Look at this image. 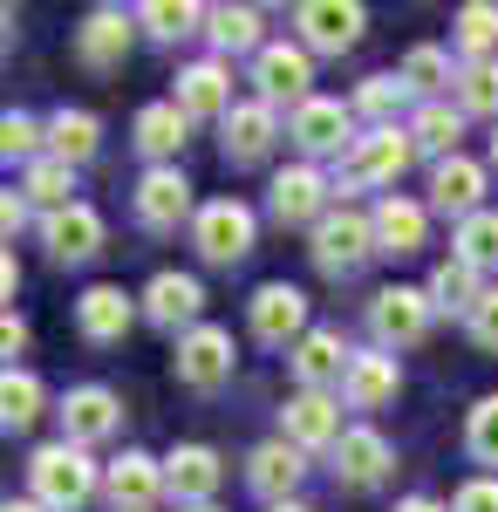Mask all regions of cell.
<instances>
[{
	"instance_id": "6da1fadb",
	"label": "cell",
	"mask_w": 498,
	"mask_h": 512,
	"mask_svg": "<svg viewBox=\"0 0 498 512\" xmlns=\"http://www.w3.org/2000/svg\"><path fill=\"white\" fill-rule=\"evenodd\" d=\"M28 485H35V499L48 512H76V506L96 499L103 472L89 465V451H82V444H41L35 458H28Z\"/></svg>"
},
{
	"instance_id": "7a4b0ae2",
	"label": "cell",
	"mask_w": 498,
	"mask_h": 512,
	"mask_svg": "<svg viewBox=\"0 0 498 512\" xmlns=\"http://www.w3.org/2000/svg\"><path fill=\"white\" fill-rule=\"evenodd\" d=\"M410 158H417V137H410V130H396V123H376V130H369V137L342 158L335 192H342V185H396V178L410 171Z\"/></svg>"
},
{
	"instance_id": "3957f363",
	"label": "cell",
	"mask_w": 498,
	"mask_h": 512,
	"mask_svg": "<svg viewBox=\"0 0 498 512\" xmlns=\"http://www.w3.org/2000/svg\"><path fill=\"white\" fill-rule=\"evenodd\" d=\"M314 267L321 274H355L369 253H376V219L369 212H355V205H335L321 226H314Z\"/></svg>"
},
{
	"instance_id": "277c9868",
	"label": "cell",
	"mask_w": 498,
	"mask_h": 512,
	"mask_svg": "<svg viewBox=\"0 0 498 512\" xmlns=\"http://www.w3.org/2000/svg\"><path fill=\"white\" fill-rule=\"evenodd\" d=\"M192 246L205 253V260H212V267H232V260H246V253H253V212H246L239 198H212V205H198Z\"/></svg>"
},
{
	"instance_id": "5b68a950",
	"label": "cell",
	"mask_w": 498,
	"mask_h": 512,
	"mask_svg": "<svg viewBox=\"0 0 498 512\" xmlns=\"http://www.w3.org/2000/svg\"><path fill=\"white\" fill-rule=\"evenodd\" d=\"M430 315H437L430 287H383V294L369 301V328H376L383 349H410V342H423V335H430Z\"/></svg>"
},
{
	"instance_id": "8992f818",
	"label": "cell",
	"mask_w": 498,
	"mask_h": 512,
	"mask_svg": "<svg viewBox=\"0 0 498 512\" xmlns=\"http://www.w3.org/2000/svg\"><path fill=\"white\" fill-rule=\"evenodd\" d=\"M253 82H260V103H273V110L294 103V110H301L307 96H314V89H307V82H314V62H307L301 41H267V48L253 55Z\"/></svg>"
},
{
	"instance_id": "52a82bcc",
	"label": "cell",
	"mask_w": 498,
	"mask_h": 512,
	"mask_svg": "<svg viewBox=\"0 0 498 512\" xmlns=\"http://www.w3.org/2000/svg\"><path fill=\"white\" fill-rule=\"evenodd\" d=\"M280 437L294 444V451H335L342 444V403L328 390H301L287 410H280Z\"/></svg>"
},
{
	"instance_id": "ba28073f",
	"label": "cell",
	"mask_w": 498,
	"mask_h": 512,
	"mask_svg": "<svg viewBox=\"0 0 498 512\" xmlns=\"http://www.w3.org/2000/svg\"><path fill=\"white\" fill-rule=\"evenodd\" d=\"M287 137L301 144L307 158H335V151H355L362 137H355V117H348L342 103H328V96H307L294 123H287Z\"/></svg>"
},
{
	"instance_id": "9c48e42d",
	"label": "cell",
	"mask_w": 498,
	"mask_h": 512,
	"mask_svg": "<svg viewBox=\"0 0 498 512\" xmlns=\"http://www.w3.org/2000/svg\"><path fill=\"white\" fill-rule=\"evenodd\" d=\"M171 369H178V383L185 390H219L232 376V335L226 328H192V335H178V355H171Z\"/></svg>"
},
{
	"instance_id": "30bf717a",
	"label": "cell",
	"mask_w": 498,
	"mask_h": 512,
	"mask_svg": "<svg viewBox=\"0 0 498 512\" xmlns=\"http://www.w3.org/2000/svg\"><path fill=\"white\" fill-rule=\"evenodd\" d=\"M287 362H294L301 390H335V383H348V369H355V355H348L342 328H307L301 342L287 349Z\"/></svg>"
},
{
	"instance_id": "8fae6325",
	"label": "cell",
	"mask_w": 498,
	"mask_h": 512,
	"mask_svg": "<svg viewBox=\"0 0 498 512\" xmlns=\"http://www.w3.org/2000/svg\"><path fill=\"white\" fill-rule=\"evenodd\" d=\"M253 335H260L267 349H294V342L307 335V294L301 287L267 280V287L253 294Z\"/></svg>"
},
{
	"instance_id": "7c38bea8",
	"label": "cell",
	"mask_w": 498,
	"mask_h": 512,
	"mask_svg": "<svg viewBox=\"0 0 498 512\" xmlns=\"http://www.w3.org/2000/svg\"><path fill=\"white\" fill-rule=\"evenodd\" d=\"M362 7L355 0H307L301 14H294V28H301V48H321V55H342L362 41Z\"/></svg>"
},
{
	"instance_id": "4fadbf2b",
	"label": "cell",
	"mask_w": 498,
	"mask_h": 512,
	"mask_svg": "<svg viewBox=\"0 0 498 512\" xmlns=\"http://www.w3.org/2000/svg\"><path fill=\"white\" fill-rule=\"evenodd\" d=\"M123 424V403H116L103 383H82V390H69L62 396V444H103V437Z\"/></svg>"
},
{
	"instance_id": "5bb4252c",
	"label": "cell",
	"mask_w": 498,
	"mask_h": 512,
	"mask_svg": "<svg viewBox=\"0 0 498 512\" xmlns=\"http://www.w3.org/2000/svg\"><path fill=\"white\" fill-rule=\"evenodd\" d=\"M273 219L280 226H321L328 219V178L314 164H287L273 178Z\"/></svg>"
},
{
	"instance_id": "9a60e30c",
	"label": "cell",
	"mask_w": 498,
	"mask_h": 512,
	"mask_svg": "<svg viewBox=\"0 0 498 512\" xmlns=\"http://www.w3.org/2000/svg\"><path fill=\"white\" fill-rule=\"evenodd\" d=\"M137 219H144L151 233H171L178 219H198V212H192V185H185V171H178V164L144 171V185H137Z\"/></svg>"
},
{
	"instance_id": "2e32d148",
	"label": "cell",
	"mask_w": 498,
	"mask_h": 512,
	"mask_svg": "<svg viewBox=\"0 0 498 512\" xmlns=\"http://www.w3.org/2000/svg\"><path fill=\"white\" fill-rule=\"evenodd\" d=\"M273 137H280V117H273V103H232V117L219 123V144H226V164H260L273 151Z\"/></svg>"
},
{
	"instance_id": "e0dca14e",
	"label": "cell",
	"mask_w": 498,
	"mask_h": 512,
	"mask_svg": "<svg viewBox=\"0 0 498 512\" xmlns=\"http://www.w3.org/2000/svg\"><path fill=\"white\" fill-rule=\"evenodd\" d=\"M164 485H171L185 506H212V492L226 485V465H219L212 444H178V451L164 458Z\"/></svg>"
},
{
	"instance_id": "ac0fdd59",
	"label": "cell",
	"mask_w": 498,
	"mask_h": 512,
	"mask_svg": "<svg viewBox=\"0 0 498 512\" xmlns=\"http://www.w3.org/2000/svg\"><path fill=\"white\" fill-rule=\"evenodd\" d=\"M430 205L437 212H451V219H471V212H485V164H471L458 151V158H444L437 171H430Z\"/></svg>"
},
{
	"instance_id": "d6986e66",
	"label": "cell",
	"mask_w": 498,
	"mask_h": 512,
	"mask_svg": "<svg viewBox=\"0 0 498 512\" xmlns=\"http://www.w3.org/2000/svg\"><path fill=\"white\" fill-rule=\"evenodd\" d=\"M41 246H48V260H62V267H82V260L103 246V219H96L89 205L48 212V219H41Z\"/></svg>"
},
{
	"instance_id": "ffe728a7",
	"label": "cell",
	"mask_w": 498,
	"mask_h": 512,
	"mask_svg": "<svg viewBox=\"0 0 498 512\" xmlns=\"http://www.w3.org/2000/svg\"><path fill=\"white\" fill-rule=\"evenodd\" d=\"M198 308H205V287L192 274H157L144 287V321H157V328H185L192 335V328H205Z\"/></svg>"
},
{
	"instance_id": "44dd1931",
	"label": "cell",
	"mask_w": 498,
	"mask_h": 512,
	"mask_svg": "<svg viewBox=\"0 0 498 512\" xmlns=\"http://www.w3.org/2000/svg\"><path fill=\"white\" fill-rule=\"evenodd\" d=\"M301 472H307V451H294L287 437H273V444H260V451L246 458V485H253L260 499H273V506H287V499H294Z\"/></svg>"
},
{
	"instance_id": "7402d4cb",
	"label": "cell",
	"mask_w": 498,
	"mask_h": 512,
	"mask_svg": "<svg viewBox=\"0 0 498 512\" xmlns=\"http://www.w3.org/2000/svg\"><path fill=\"white\" fill-rule=\"evenodd\" d=\"M130 321H137V301H130L123 287H89V294L76 301V328H82V342H96V349L123 342Z\"/></svg>"
},
{
	"instance_id": "603a6c76",
	"label": "cell",
	"mask_w": 498,
	"mask_h": 512,
	"mask_svg": "<svg viewBox=\"0 0 498 512\" xmlns=\"http://www.w3.org/2000/svg\"><path fill=\"white\" fill-rule=\"evenodd\" d=\"M103 485H110L116 512H151L157 492H171V485H164V465H157L151 451H123L110 472H103Z\"/></svg>"
},
{
	"instance_id": "cb8c5ba5",
	"label": "cell",
	"mask_w": 498,
	"mask_h": 512,
	"mask_svg": "<svg viewBox=\"0 0 498 512\" xmlns=\"http://www.w3.org/2000/svg\"><path fill=\"white\" fill-rule=\"evenodd\" d=\"M389 465H396V451H389V437L369 431V424H355V431L335 444V478H342V485H383Z\"/></svg>"
},
{
	"instance_id": "d4e9b609",
	"label": "cell",
	"mask_w": 498,
	"mask_h": 512,
	"mask_svg": "<svg viewBox=\"0 0 498 512\" xmlns=\"http://www.w3.org/2000/svg\"><path fill=\"white\" fill-rule=\"evenodd\" d=\"M130 35H137V14H123V7H96V14L82 21L76 48H82L89 69H116V62L130 55Z\"/></svg>"
},
{
	"instance_id": "484cf974",
	"label": "cell",
	"mask_w": 498,
	"mask_h": 512,
	"mask_svg": "<svg viewBox=\"0 0 498 512\" xmlns=\"http://www.w3.org/2000/svg\"><path fill=\"white\" fill-rule=\"evenodd\" d=\"M185 117H232V76H226V62H192L185 76H178V96H171Z\"/></svg>"
},
{
	"instance_id": "4316f807",
	"label": "cell",
	"mask_w": 498,
	"mask_h": 512,
	"mask_svg": "<svg viewBox=\"0 0 498 512\" xmlns=\"http://www.w3.org/2000/svg\"><path fill=\"white\" fill-rule=\"evenodd\" d=\"M396 390H403V369H396V355H389V349L355 355V369H348V383H342L348 410H383Z\"/></svg>"
},
{
	"instance_id": "83f0119b",
	"label": "cell",
	"mask_w": 498,
	"mask_h": 512,
	"mask_svg": "<svg viewBox=\"0 0 498 512\" xmlns=\"http://www.w3.org/2000/svg\"><path fill=\"white\" fill-rule=\"evenodd\" d=\"M369 219H376V253H396V260H403V253H417L423 226H430V219H423V205H410V198H396V192H389Z\"/></svg>"
},
{
	"instance_id": "f1b7e54d",
	"label": "cell",
	"mask_w": 498,
	"mask_h": 512,
	"mask_svg": "<svg viewBox=\"0 0 498 512\" xmlns=\"http://www.w3.org/2000/svg\"><path fill=\"white\" fill-rule=\"evenodd\" d=\"M185 130H192V117H185L178 103H151V110H137V151L157 158V164H171L185 151Z\"/></svg>"
},
{
	"instance_id": "f546056e",
	"label": "cell",
	"mask_w": 498,
	"mask_h": 512,
	"mask_svg": "<svg viewBox=\"0 0 498 512\" xmlns=\"http://www.w3.org/2000/svg\"><path fill=\"white\" fill-rule=\"evenodd\" d=\"M21 198H28V205H41V219H48V212H69V205H82V198H76V164L35 158V164H28V178H21Z\"/></svg>"
},
{
	"instance_id": "4dcf8cb0",
	"label": "cell",
	"mask_w": 498,
	"mask_h": 512,
	"mask_svg": "<svg viewBox=\"0 0 498 512\" xmlns=\"http://www.w3.org/2000/svg\"><path fill=\"white\" fill-rule=\"evenodd\" d=\"M96 144H103V130H96L89 110H55V117H48V158L89 164V158H96Z\"/></svg>"
},
{
	"instance_id": "1f68e13d",
	"label": "cell",
	"mask_w": 498,
	"mask_h": 512,
	"mask_svg": "<svg viewBox=\"0 0 498 512\" xmlns=\"http://www.w3.org/2000/svg\"><path fill=\"white\" fill-rule=\"evenodd\" d=\"M410 137H417V151H430V158H458V137H464V110H451V103H423L417 117H410Z\"/></svg>"
},
{
	"instance_id": "d6a6232c",
	"label": "cell",
	"mask_w": 498,
	"mask_h": 512,
	"mask_svg": "<svg viewBox=\"0 0 498 512\" xmlns=\"http://www.w3.org/2000/svg\"><path fill=\"white\" fill-rule=\"evenodd\" d=\"M430 301H437V308H464V315H471V308L485 301V287H478V267L451 253V260L430 274Z\"/></svg>"
},
{
	"instance_id": "836d02e7",
	"label": "cell",
	"mask_w": 498,
	"mask_h": 512,
	"mask_svg": "<svg viewBox=\"0 0 498 512\" xmlns=\"http://www.w3.org/2000/svg\"><path fill=\"white\" fill-rule=\"evenodd\" d=\"M198 21H205V14H198L192 0H144V7H137V28H144V35H157V41L198 35Z\"/></svg>"
},
{
	"instance_id": "e575fe53",
	"label": "cell",
	"mask_w": 498,
	"mask_h": 512,
	"mask_svg": "<svg viewBox=\"0 0 498 512\" xmlns=\"http://www.w3.org/2000/svg\"><path fill=\"white\" fill-rule=\"evenodd\" d=\"M35 417H41V376L7 369V383H0V424H7V431H28Z\"/></svg>"
},
{
	"instance_id": "d590c367",
	"label": "cell",
	"mask_w": 498,
	"mask_h": 512,
	"mask_svg": "<svg viewBox=\"0 0 498 512\" xmlns=\"http://www.w3.org/2000/svg\"><path fill=\"white\" fill-rule=\"evenodd\" d=\"M205 21H212V41L232 48V55H246V48L260 55V48H267V41H260V7H212Z\"/></svg>"
},
{
	"instance_id": "8d00e7d4",
	"label": "cell",
	"mask_w": 498,
	"mask_h": 512,
	"mask_svg": "<svg viewBox=\"0 0 498 512\" xmlns=\"http://www.w3.org/2000/svg\"><path fill=\"white\" fill-rule=\"evenodd\" d=\"M451 246H458V260H471L478 274H485V267H498V212H492V205H485V212H471Z\"/></svg>"
},
{
	"instance_id": "74e56055",
	"label": "cell",
	"mask_w": 498,
	"mask_h": 512,
	"mask_svg": "<svg viewBox=\"0 0 498 512\" xmlns=\"http://www.w3.org/2000/svg\"><path fill=\"white\" fill-rule=\"evenodd\" d=\"M458 110L464 117H498V62H464L458 69Z\"/></svg>"
},
{
	"instance_id": "f35d334b",
	"label": "cell",
	"mask_w": 498,
	"mask_h": 512,
	"mask_svg": "<svg viewBox=\"0 0 498 512\" xmlns=\"http://www.w3.org/2000/svg\"><path fill=\"white\" fill-rule=\"evenodd\" d=\"M396 76L410 82V89H417V96H437V89H444V82H458V76H451V55H444V48H430V41H423V48H410V55H403V69H396Z\"/></svg>"
},
{
	"instance_id": "ab89813d",
	"label": "cell",
	"mask_w": 498,
	"mask_h": 512,
	"mask_svg": "<svg viewBox=\"0 0 498 512\" xmlns=\"http://www.w3.org/2000/svg\"><path fill=\"white\" fill-rule=\"evenodd\" d=\"M498 41V7L492 0H471V7H458V48L471 55V62H485V48Z\"/></svg>"
},
{
	"instance_id": "60d3db41",
	"label": "cell",
	"mask_w": 498,
	"mask_h": 512,
	"mask_svg": "<svg viewBox=\"0 0 498 512\" xmlns=\"http://www.w3.org/2000/svg\"><path fill=\"white\" fill-rule=\"evenodd\" d=\"M403 96H410V82H403V76H369V82H362V96H355V110L389 123L396 110H403Z\"/></svg>"
},
{
	"instance_id": "b9f144b4",
	"label": "cell",
	"mask_w": 498,
	"mask_h": 512,
	"mask_svg": "<svg viewBox=\"0 0 498 512\" xmlns=\"http://www.w3.org/2000/svg\"><path fill=\"white\" fill-rule=\"evenodd\" d=\"M464 444H471V458H478V465H498V396H485V403L471 410Z\"/></svg>"
},
{
	"instance_id": "7bdbcfd3",
	"label": "cell",
	"mask_w": 498,
	"mask_h": 512,
	"mask_svg": "<svg viewBox=\"0 0 498 512\" xmlns=\"http://www.w3.org/2000/svg\"><path fill=\"white\" fill-rule=\"evenodd\" d=\"M41 137H48V130H41L35 117L7 110V123H0V151H7V158H35V144H41Z\"/></svg>"
},
{
	"instance_id": "ee69618b",
	"label": "cell",
	"mask_w": 498,
	"mask_h": 512,
	"mask_svg": "<svg viewBox=\"0 0 498 512\" xmlns=\"http://www.w3.org/2000/svg\"><path fill=\"white\" fill-rule=\"evenodd\" d=\"M464 321H471V342H478L485 355H498V287H485V301H478Z\"/></svg>"
},
{
	"instance_id": "f6af8a7d",
	"label": "cell",
	"mask_w": 498,
	"mask_h": 512,
	"mask_svg": "<svg viewBox=\"0 0 498 512\" xmlns=\"http://www.w3.org/2000/svg\"><path fill=\"white\" fill-rule=\"evenodd\" d=\"M451 512H498V478H471L458 499H451Z\"/></svg>"
},
{
	"instance_id": "bcb514c9",
	"label": "cell",
	"mask_w": 498,
	"mask_h": 512,
	"mask_svg": "<svg viewBox=\"0 0 498 512\" xmlns=\"http://www.w3.org/2000/svg\"><path fill=\"white\" fill-rule=\"evenodd\" d=\"M0 226H7V239L28 226V198H21V192H7V198H0Z\"/></svg>"
},
{
	"instance_id": "7dc6e473",
	"label": "cell",
	"mask_w": 498,
	"mask_h": 512,
	"mask_svg": "<svg viewBox=\"0 0 498 512\" xmlns=\"http://www.w3.org/2000/svg\"><path fill=\"white\" fill-rule=\"evenodd\" d=\"M0 342H7V355H21V349H28V328H21L14 315H7V328H0Z\"/></svg>"
},
{
	"instance_id": "c3c4849f",
	"label": "cell",
	"mask_w": 498,
	"mask_h": 512,
	"mask_svg": "<svg viewBox=\"0 0 498 512\" xmlns=\"http://www.w3.org/2000/svg\"><path fill=\"white\" fill-rule=\"evenodd\" d=\"M396 512H444V506H437V499H403Z\"/></svg>"
},
{
	"instance_id": "681fc988",
	"label": "cell",
	"mask_w": 498,
	"mask_h": 512,
	"mask_svg": "<svg viewBox=\"0 0 498 512\" xmlns=\"http://www.w3.org/2000/svg\"><path fill=\"white\" fill-rule=\"evenodd\" d=\"M0 512H48V506H41V499H7Z\"/></svg>"
},
{
	"instance_id": "f907efd6",
	"label": "cell",
	"mask_w": 498,
	"mask_h": 512,
	"mask_svg": "<svg viewBox=\"0 0 498 512\" xmlns=\"http://www.w3.org/2000/svg\"><path fill=\"white\" fill-rule=\"evenodd\" d=\"M267 512H314V506H301V499H287V506H267Z\"/></svg>"
},
{
	"instance_id": "816d5d0a",
	"label": "cell",
	"mask_w": 498,
	"mask_h": 512,
	"mask_svg": "<svg viewBox=\"0 0 498 512\" xmlns=\"http://www.w3.org/2000/svg\"><path fill=\"white\" fill-rule=\"evenodd\" d=\"M185 512H219V506H185Z\"/></svg>"
},
{
	"instance_id": "f5cc1de1",
	"label": "cell",
	"mask_w": 498,
	"mask_h": 512,
	"mask_svg": "<svg viewBox=\"0 0 498 512\" xmlns=\"http://www.w3.org/2000/svg\"><path fill=\"white\" fill-rule=\"evenodd\" d=\"M492 164H498V137H492Z\"/></svg>"
}]
</instances>
